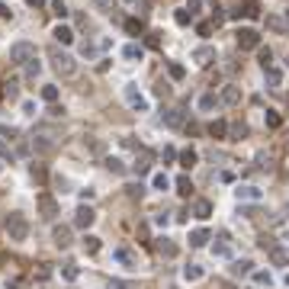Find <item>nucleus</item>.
Wrapping results in <instances>:
<instances>
[{
	"mask_svg": "<svg viewBox=\"0 0 289 289\" xmlns=\"http://www.w3.org/2000/svg\"><path fill=\"white\" fill-rule=\"evenodd\" d=\"M48 58H52V64H55V71H58L61 77H71L77 71V64H74V58H71L68 52H61L58 45H52L48 48Z\"/></svg>",
	"mask_w": 289,
	"mask_h": 289,
	"instance_id": "obj_1",
	"label": "nucleus"
},
{
	"mask_svg": "<svg viewBox=\"0 0 289 289\" xmlns=\"http://www.w3.org/2000/svg\"><path fill=\"white\" fill-rule=\"evenodd\" d=\"M7 235H10V241H26V235H29V222L23 219V215H10L7 219Z\"/></svg>",
	"mask_w": 289,
	"mask_h": 289,
	"instance_id": "obj_2",
	"label": "nucleus"
},
{
	"mask_svg": "<svg viewBox=\"0 0 289 289\" xmlns=\"http://www.w3.org/2000/svg\"><path fill=\"white\" fill-rule=\"evenodd\" d=\"M29 58H36V45H32V42H16V45L10 48V61H13V64H26Z\"/></svg>",
	"mask_w": 289,
	"mask_h": 289,
	"instance_id": "obj_3",
	"label": "nucleus"
},
{
	"mask_svg": "<svg viewBox=\"0 0 289 289\" xmlns=\"http://www.w3.org/2000/svg\"><path fill=\"white\" fill-rule=\"evenodd\" d=\"M36 206H39V212H42V219H55L58 215V203L52 199V193H39Z\"/></svg>",
	"mask_w": 289,
	"mask_h": 289,
	"instance_id": "obj_4",
	"label": "nucleus"
},
{
	"mask_svg": "<svg viewBox=\"0 0 289 289\" xmlns=\"http://www.w3.org/2000/svg\"><path fill=\"white\" fill-rule=\"evenodd\" d=\"M93 222H97V212H93L90 206H81V209L74 212V228H84V231H87Z\"/></svg>",
	"mask_w": 289,
	"mask_h": 289,
	"instance_id": "obj_5",
	"label": "nucleus"
},
{
	"mask_svg": "<svg viewBox=\"0 0 289 289\" xmlns=\"http://www.w3.org/2000/svg\"><path fill=\"white\" fill-rule=\"evenodd\" d=\"M113 260H119V264L129 267V270H135V267H138V254L132 251V248H116V251H113Z\"/></svg>",
	"mask_w": 289,
	"mask_h": 289,
	"instance_id": "obj_6",
	"label": "nucleus"
},
{
	"mask_svg": "<svg viewBox=\"0 0 289 289\" xmlns=\"http://www.w3.org/2000/svg\"><path fill=\"white\" fill-rule=\"evenodd\" d=\"M238 45L241 48H257L260 45V32L257 29H238Z\"/></svg>",
	"mask_w": 289,
	"mask_h": 289,
	"instance_id": "obj_7",
	"label": "nucleus"
},
{
	"mask_svg": "<svg viewBox=\"0 0 289 289\" xmlns=\"http://www.w3.org/2000/svg\"><path fill=\"white\" fill-rule=\"evenodd\" d=\"M193 61H196L199 68H209V64L215 61V48L212 45H199L196 52H193Z\"/></svg>",
	"mask_w": 289,
	"mask_h": 289,
	"instance_id": "obj_8",
	"label": "nucleus"
},
{
	"mask_svg": "<svg viewBox=\"0 0 289 289\" xmlns=\"http://www.w3.org/2000/svg\"><path fill=\"white\" fill-rule=\"evenodd\" d=\"M52 241L58 244V248H71V244H74V241H71V228H68V225H55Z\"/></svg>",
	"mask_w": 289,
	"mask_h": 289,
	"instance_id": "obj_9",
	"label": "nucleus"
},
{
	"mask_svg": "<svg viewBox=\"0 0 289 289\" xmlns=\"http://www.w3.org/2000/svg\"><path fill=\"white\" fill-rule=\"evenodd\" d=\"M238 199H244V203H260V199H264V193L257 190V186H238Z\"/></svg>",
	"mask_w": 289,
	"mask_h": 289,
	"instance_id": "obj_10",
	"label": "nucleus"
},
{
	"mask_svg": "<svg viewBox=\"0 0 289 289\" xmlns=\"http://www.w3.org/2000/svg\"><path fill=\"white\" fill-rule=\"evenodd\" d=\"M125 100H129V106H135V109H148V100H144V97H142V93H138L132 84L125 87Z\"/></svg>",
	"mask_w": 289,
	"mask_h": 289,
	"instance_id": "obj_11",
	"label": "nucleus"
},
{
	"mask_svg": "<svg viewBox=\"0 0 289 289\" xmlns=\"http://www.w3.org/2000/svg\"><path fill=\"white\" fill-rule=\"evenodd\" d=\"M222 103H225V106H238V103H241V90L228 84L225 90H222Z\"/></svg>",
	"mask_w": 289,
	"mask_h": 289,
	"instance_id": "obj_12",
	"label": "nucleus"
},
{
	"mask_svg": "<svg viewBox=\"0 0 289 289\" xmlns=\"http://www.w3.org/2000/svg\"><path fill=\"white\" fill-rule=\"evenodd\" d=\"M183 119H186L183 109H170V113H164V125H170V129H180Z\"/></svg>",
	"mask_w": 289,
	"mask_h": 289,
	"instance_id": "obj_13",
	"label": "nucleus"
},
{
	"mask_svg": "<svg viewBox=\"0 0 289 289\" xmlns=\"http://www.w3.org/2000/svg\"><path fill=\"white\" fill-rule=\"evenodd\" d=\"M193 215H196V219H209V215H212V203H209V199H196V203H193Z\"/></svg>",
	"mask_w": 289,
	"mask_h": 289,
	"instance_id": "obj_14",
	"label": "nucleus"
},
{
	"mask_svg": "<svg viewBox=\"0 0 289 289\" xmlns=\"http://www.w3.org/2000/svg\"><path fill=\"white\" fill-rule=\"evenodd\" d=\"M55 39H58L61 45H71V42H74V29H71V26H55Z\"/></svg>",
	"mask_w": 289,
	"mask_h": 289,
	"instance_id": "obj_15",
	"label": "nucleus"
},
{
	"mask_svg": "<svg viewBox=\"0 0 289 289\" xmlns=\"http://www.w3.org/2000/svg\"><path fill=\"white\" fill-rule=\"evenodd\" d=\"M142 55H144V48L142 45H138V42H129V45H125V48H122V58H129V61H142Z\"/></svg>",
	"mask_w": 289,
	"mask_h": 289,
	"instance_id": "obj_16",
	"label": "nucleus"
},
{
	"mask_svg": "<svg viewBox=\"0 0 289 289\" xmlns=\"http://www.w3.org/2000/svg\"><path fill=\"white\" fill-rule=\"evenodd\" d=\"M183 280H186V283H196V280H203V267H199V264L183 267Z\"/></svg>",
	"mask_w": 289,
	"mask_h": 289,
	"instance_id": "obj_17",
	"label": "nucleus"
},
{
	"mask_svg": "<svg viewBox=\"0 0 289 289\" xmlns=\"http://www.w3.org/2000/svg\"><path fill=\"white\" fill-rule=\"evenodd\" d=\"M209 135H212V138H225V135H228V122H225V119H215L212 125H209Z\"/></svg>",
	"mask_w": 289,
	"mask_h": 289,
	"instance_id": "obj_18",
	"label": "nucleus"
},
{
	"mask_svg": "<svg viewBox=\"0 0 289 289\" xmlns=\"http://www.w3.org/2000/svg\"><path fill=\"white\" fill-rule=\"evenodd\" d=\"M251 260H235V264H231V276H248V273H254L251 270Z\"/></svg>",
	"mask_w": 289,
	"mask_h": 289,
	"instance_id": "obj_19",
	"label": "nucleus"
},
{
	"mask_svg": "<svg viewBox=\"0 0 289 289\" xmlns=\"http://www.w3.org/2000/svg\"><path fill=\"white\" fill-rule=\"evenodd\" d=\"M158 251L164 254V257H177V244L170 241V238H158Z\"/></svg>",
	"mask_w": 289,
	"mask_h": 289,
	"instance_id": "obj_20",
	"label": "nucleus"
},
{
	"mask_svg": "<svg viewBox=\"0 0 289 289\" xmlns=\"http://www.w3.org/2000/svg\"><path fill=\"white\" fill-rule=\"evenodd\" d=\"M61 276H64L68 283H74L77 276H81V267H77V264H71V260H68V264H61Z\"/></svg>",
	"mask_w": 289,
	"mask_h": 289,
	"instance_id": "obj_21",
	"label": "nucleus"
},
{
	"mask_svg": "<svg viewBox=\"0 0 289 289\" xmlns=\"http://www.w3.org/2000/svg\"><path fill=\"white\" fill-rule=\"evenodd\" d=\"M264 71H267V84L273 87V90H276V87H283V71H276L273 64H270V68H264Z\"/></svg>",
	"mask_w": 289,
	"mask_h": 289,
	"instance_id": "obj_22",
	"label": "nucleus"
},
{
	"mask_svg": "<svg viewBox=\"0 0 289 289\" xmlns=\"http://www.w3.org/2000/svg\"><path fill=\"white\" fill-rule=\"evenodd\" d=\"M206 241H209V231H206V228H196V231H190V244H193V248H203Z\"/></svg>",
	"mask_w": 289,
	"mask_h": 289,
	"instance_id": "obj_23",
	"label": "nucleus"
},
{
	"mask_svg": "<svg viewBox=\"0 0 289 289\" xmlns=\"http://www.w3.org/2000/svg\"><path fill=\"white\" fill-rule=\"evenodd\" d=\"M148 167H151V151L142 148V158H138V164H135V174H148Z\"/></svg>",
	"mask_w": 289,
	"mask_h": 289,
	"instance_id": "obj_24",
	"label": "nucleus"
},
{
	"mask_svg": "<svg viewBox=\"0 0 289 289\" xmlns=\"http://www.w3.org/2000/svg\"><path fill=\"white\" fill-rule=\"evenodd\" d=\"M254 283H257V286H273V276H270V270H257V273H254Z\"/></svg>",
	"mask_w": 289,
	"mask_h": 289,
	"instance_id": "obj_25",
	"label": "nucleus"
},
{
	"mask_svg": "<svg viewBox=\"0 0 289 289\" xmlns=\"http://www.w3.org/2000/svg\"><path fill=\"white\" fill-rule=\"evenodd\" d=\"M42 100H45V103H58V87L45 84V87H42Z\"/></svg>",
	"mask_w": 289,
	"mask_h": 289,
	"instance_id": "obj_26",
	"label": "nucleus"
},
{
	"mask_svg": "<svg viewBox=\"0 0 289 289\" xmlns=\"http://www.w3.org/2000/svg\"><path fill=\"white\" fill-rule=\"evenodd\" d=\"M193 164H196V151H193V148L180 151V167H193Z\"/></svg>",
	"mask_w": 289,
	"mask_h": 289,
	"instance_id": "obj_27",
	"label": "nucleus"
},
{
	"mask_svg": "<svg viewBox=\"0 0 289 289\" xmlns=\"http://www.w3.org/2000/svg\"><path fill=\"white\" fill-rule=\"evenodd\" d=\"M151 186H154V190H167V186H170V177L167 174H154L151 177Z\"/></svg>",
	"mask_w": 289,
	"mask_h": 289,
	"instance_id": "obj_28",
	"label": "nucleus"
},
{
	"mask_svg": "<svg viewBox=\"0 0 289 289\" xmlns=\"http://www.w3.org/2000/svg\"><path fill=\"white\" fill-rule=\"evenodd\" d=\"M32 144H36V151H42V154H48V151H55V144H52V142H48V138H45V135H39V138H36V142H32Z\"/></svg>",
	"mask_w": 289,
	"mask_h": 289,
	"instance_id": "obj_29",
	"label": "nucleus"
},
{
	"mask_svg": "<svg viewBox=\"0 0 289 289\" xmlns=\"http://www.w3.org/2000/svg\"><path fill=\"white\" fill-rule=\"evenodd\" d=\"M267 125H270V129H280V125H283V116L276 113V109H267Z\"/></svg>",
	"mask_w": 289,
	"mask_h": 289,
	"instance_id": "obj_30",
	"label": "nucleus"
},
{
	"mask_svg": "<svg viewBox=\"0 0 289 289\" xmlns=\"http://www.w3.org/2000/svg\"><path fill=\"white\" fill-rule=\"evenodd\" d=\"M177 193H180V196H190V193H193L190 177H180V180H177Z\"/></svg>",
	"mask_w": 289,
	"mask_h": 289,
	"instance_id": "obj_31",
	"label": "nucleus"
},
{
	"mask_svg": "<svg viewBox=\"0 0 289 289\" xmlns=\"http://www.w3.org/2000/svg\"><path fill=\"white\" fill-rule=\"evenodd\" d=\"M267 26L273 32H286V20H280V16H267Z\"/></svg>",
	"mask_w": 289,
	"mask_h": 289,
	"instance_id": "obj_32",
	"label": "nucleus"
},
{
	"mask_svg": "<svg viewBox=\"0 0 289 289\" xmlns=\"http://www.w3.org/2000/svg\"><path fill=\"white\" fill-rule=\"evenodd\" d=\"M52 13H55V16H61V20H64V16H68L71 10H68V3H64V0H52Z\"/></svg>",
	"mask_w": 289,
	"mask_h": 289,
	"instance_id": "obj_33",
	"label": "nucleus"
},
{
	"mask_svg": "<svg viewBox=\"0 0 289 289\" xmlns=\"http://www.w3.org/2000/svg\"><path fill=\"white\" fill-rule=\"evenodd\" d=\"M257 55H260V64H264V68H270V64H273V52H270V48H260V45H257Z\"/></svg>",
	"mask_w": 289,
	"mask_h": 289,
	"instance_id": "obj_34",
	"label": "nucleus"
},
{
	"mask_svg": "<svg viewBox=\"0 0 289 289\" xmlns=\"http://www.w3.org/2000/svg\"><path fill=\"white\" fill-rule=\"evenodd\" d=\"M32 180H36V183H45V180H48V174H45V167H42V164H32Z\"/></svg>",
	"mask_w": 289,
	"mask_h": 289,
	"instance_id": "obj_35",
	"label": "nucleus"
},
{
	"mask_svg": "<svg viewBox=\"0 0 289 289\" xmlns=\"http://www.w3.org/2000/svg\"><path fill=\"white\" fill-rule=\"evenodd\" d=\"M84 248H87V254H97V251H100V238L87 235V238H84Z\"/></svg>",
	"mask_w": 289,
	"mask_h": 289,
	"instance_id": "obj_36",
	"label": "nucleus"
},
{
	"mask_svg": "<svg viewBox=\"0 0 289 289\" xmlns=\"http://www.w3.org/2000/svg\"><path fill=\"white\" fill-rule=\"evenodd\" d=\"M39 71H42V64H39L36 58H29V61H26V74H29V77H39Z\"/></svg>",
	"mask_w": 289,
	"mask_h": 289,
	"instance_id": "obj_37",
	"label": "nucleus"
},
{
	"mask_svg": "<svg viewBox=\"0 0 289 289\" xmlns=\"http://www.w3.org/2000/svg\"><path fill=\"white\" fill-rule=\"evenodd\" d=\"M167 74L174 77V81H183V74H186V71H183V64H167Z\"/></svg>",
	"mask_w": 289,
	"mask_h": 289,
	"instance_id": "obj_38",
	"label": "nucleus"
},
{
	"mask_svg": "<svg viewBox=\"0 0 289 289\" xmlns=\"http://www.w3.org/2000/svg\"><path fill=\"white\" fill-rule=\"evenodd\" d=\"M244 16H257L260 13V7H257V0H248V3H244V10H241Z\"/></svg>",
	"mask_w": 289,
	"mask_h": 289,
	"instance_id": "obj_39",
	"label": "nucleus"
},
{
	"mask_svg": "<svg viewBox=\"0 0 289 289\" xmlns=\"http://www.w3.org/2000/svg\"><path fill=\"white\" fill-rule=\"evenodd\" d=\"M212 251L219 254V257H231V248H228V241H219V244L212 248Z\"/></svg>",
	"mask_w": 289,
	"mask_h": 289,
	"instance_id": "obj_40",
	"label": "nucleus"
},
{
	"mask_svg": "<svg viewBox=\"0 0 289 289\" xmlns=\"http://www.w3.org/2000/svg\"><path fill=\"white\" fill-rule=\"evenodd\" d=\"M106 167L113 170V174H125V167H122V161H116V158H106Z\"/></svg>",
	"mask_w": 289,
	"mask_h": 289,
	"instance_id": "obj_41",
	"label": "nucleus"
},
{
	"mask_svg": "<svg viewBox=\"0 0 289 289\" xmlns=\"http://www.w3.org/2000/svg\"><path fill=\"white\" fill-rule=\"evenodd\" d=\"M97 3V10H103V13H113V7H116V0H93Z\"/></svg>",
	"mask_w": 289,
	"mask_h": 289,
	"instance_id": "obj_42",
	"label": "nucleus"
},
{
	"mask_svg": "<svg viewBox=\"0 0 289 289\" xmlns=\"http://www.w3.org/2000/svg\"><path fill=\"white\" fill-rule=\"evenodd\" d=\"M212 106H215V97H212V93L199 97V109H212Z\"/></svg>",
	"mask_w": 289,
	"mask_h": 289,
	"instance_id": "obj_43",
	"label": "nucleus"
},
{
	"mask_svg": "<svg viewBox=\"0 0 289 289\" xmlns=\"http://www.w3.org/2000/svg\"><path fill=\"white\" fill-rule=\"evenodd\" d=\"M125 29H129L132 36H138V32H142V20H125Z\"/></svg>",
	"mask_w": 289,
	"mask_h": 289,
	"instance_id": "obj_44",
	"label": "nucleus"
},
{
	"mask_svg": "<svg viewBox=\"0 0 289 289\" xmlns=\"http://www.w3.org/2000/svg\"><path fill=\"white\" fill-rule=\"evenodd\" d=\"M174 20H177L180 26H186V23L193 20V16H190V10H177V16H174Z\"/></svg>",
	"mask_w": 289,
	"mask_h": 289,
	"instance_id": "obj_45",
	"label": "nucleus"
},
{
	"mask_svg": "<svg viewBox=\"0 0 289 289\" xmlns=\"http://www.w3.org/2000/svg\"><path fill=\"white\" fill-rule=\"evenodd\" d=\"M23 113L26 116H36V103H32V100H26V103H23Z\"/></svg>",
	"mask_w": 289,
	"mask_h": 289,
	"instance_id": "obj_46",
	"label": "nucleus"
},
{
	"mask_svg": "<svg viewBox=\"0 0 289 289\" xmlns=\"http://www.w3.org/2000/svg\"><path fill=\"white\" fill-rule=\"evenodd\" d=\"M196 32H199V36H209V32H212V26H209V23H199Z\"/></svg>",
	"mask_w": 289,
	"mask_h": 289,
	"instance_id": "obj_47",
	"label": "nucleus"
},
{
	"mask_svg": "<svg viewBox=\"0 0 289 289\" xmlns=\"http://www.w3.org/2000/svg\"><path fill=\"white\" fill-rule=\"evenodd\" d=\"M144 42H148V45H151V48H158V45H161V39L154 36V32H151V36H148V39H144Z\"/></svg>",
	"mask_w": 289,
	"mask_h": 289,
	"instance_id": "obj_48",
	"label": "nucleus"
},
{
	"mask_svg": "<svg viewBox=\"0 0 289 289\" xmlns=\"http://www.w3.org/2000/svg\"><path fill=\"white\" fill-rule=\"evenodd\" d=\"M161 158H164V161H174L177 151H174V148H164V154H161Z\"/></svg>",
	"mask_w": 289,
	"mask_h": 289,
	"instance_id": "obj_49",
	"label": "nucleus"
},
{
	"mask_svg": "<svg viewBox=\"0 0 289 289\" xmlns=\"http://www.w3.org/2000/svg\"><path fill=\"white\" fill-rule=\"evenodd\" d=\"M0 135H7V138H16V129H10V125H3V129H0Z\"/></svg>",
	"mask_w": 289,
	"mask_h": 289,
	"instance_id": "obj_50",
	"label": "nucleus"
},
{
	"mask_svg": "<svg viewBox=\"0 0 289 289\" xmlns=\"http://www.w3.org/2000/svg\"><path fill=\"white\" fill-rule=\"evenodd\" d=\"M109 289H129V283H122V280H113V283H109Z\"/></svg>",
	"mask_w": 289,
	"mask_h": 289,
	"instance_id": "obj_51",
	"label": "nucleus"
},
{
	"mask_svg": "<svg viewBox=\"0 0 289 289\" xmlns=\"http://www.w3.org/2000/svg\"><path fill=\"white\" fill-rule=\"evenodd\" d=\"M0 158H7V161L13 158V154H10V148H7V144H3V142H0Z\"/></svg>",
	"mask_w": 289,
	"mask_h": 289,
	"instance_id": "obj_52",
	"label": "nucleus"
},
{
	"mask_svg": "<svg viewBox=\"0 0 289 289\" xmlns=\"http://www.w3.org/2000/svg\"><path fill=\"white\" fill-rule=\"evenodd\" d=\"M0 16H13V10H10L7 3H0Z\"/></svg>",
	"mask_w": 289,
	"mask_h": 289,
	"instance_id": "obj_53",
	"label": "nucleus"
},
{
	"mask_svg": "<svg viewBox=\"0 0 289 289\" xmlns=\"http://www.w3.org/2000/svg\"><path fill=\"white\" fill-rule=\"evenodd\" d=\"M29 7H45V0H26Z\"/></svg>",
	"mask_w": 289,
	"mask_h": 289,
	"instance_id": "obj_54",
	"label": "nucleus"
},
{
	"mask_svg": "<svg viewBox=\"0 0 289 289\" xmlns=\"http://www.w3.org/2000/svg\"><path fill=\"white\" fill-rule=\"evenodd\" d=\"M10 289H23V283H20V280H16V283H10Z\"/></svg>",
	"mask_w": 289,
	"mask_h": 289,
	"instance_id": "obj_55",
	"label": "nucleus"
},
{
	"mask_svg": "<svg viewBox=\"0 0 289 289\" xmlns=\"http://www.w3.org/2000/svg\"><path fill=\"white\" fill-rule=\"evenodd\" d=\"M286 286H289V273H286Z\"/></svg>",
	"mask_w": 289,
	"mask_h": 289,
	"instance_id": "obj_56",
	"label": "nucleus"
},
{
	"mask_svg": "<svg viewBox=\"0 0 289 289\" xmlns=\"http://www.w3.org/2000/svg\"><path fill=\"white\" fill-rule=\"evenodd\" d=\"M125 3H135V0H125Z\"/></svg>",
	"mask_w": 289,
	"mask_h": 289,
	"instance_id": "obj_57",
	"label": "nucleus"
},
{
	"mask_svg": "<svg viewBox=\"0 0 289 289\" xmlns=\"http://www.w3.org/2000/svg\"><path fill=\"white\" fill-rule=\"evenodd\" d=\"M286 148H289V142H286Z\"/></svg>",
	"mask_w": 289,
	"mask_h": 289,
	"instance_id": "obj_58",
	"label": "nucleus"
}]
</instances>
